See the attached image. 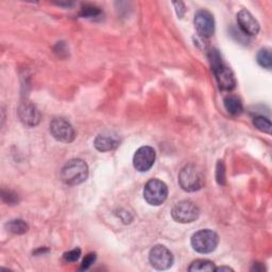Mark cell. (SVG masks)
<instances>
[{
	"mask_svg": "<svg viewBox=\"0 0 272 272\" xmlns=\"http://www.w3.org/2000/svg\"><path fill=\"white\" fill-rule=\"evenodd\" d=\"M88 167L84 161L73 159L68 161L61 171V179L67 185H79L86 181Z\"/></svg>",
	"mask_w": 272,
	"mask_h": 272,
	"instance_id": "cell-1",
	"label": "cell"
},
{
	"mask_svg": "<svg viewBox=\"0 0 272 272\" xmlns=\"http://www.w3.org/2000/svg\"><path fill=\"white\" fill-rule=\"evenodd\" d=\"M179 184L183 190L193 192L201 189L204 185L202 170L193 164H188L182 168L179 174Z\"/></svg>",
	"mask_w": 272,
	"mask_h": 272,
	"instance_id": "cell-2",
	"label": "cell"
},
{
	"mask_svg": "<svg viewBox=\"0 0 272 272\" xmlns=\"http://www.w3.org/2000/svg\"><path fill=\"white\" fill-rule=\"evenodd\" d=\"M219 244V237L216 232L205 229L195 233L191 237V246L199 253H210L216 250Z\"/></svg>",
	"mask_w": 272,
	"mask_h": 272,
	"instance_id": "cell-3",
	"label": "cell"
},
{
	"mask_svg": "<svg viewBox=\"0 0 272 272\" xmlns=\"http://www.w3.org/2000/svg\"><path fill=\"white\" fill-rule=\"evenodd\" d=\"M168 196V188L164 182L157 179L150 180L144 188L145 200L153 206H159L165 202Z\"/></svg>",
	"mask_w": 272,
	"mask_h": 272,
	"instance_id": "cell-4",
	"label": "cell"
},
{
	"mask_svg": "<svg viewBox=\"0 0 272 272\" xmlns=\"http://www.w3.org/2000/svg\"><path fill=\"white\" fill-rule=\"evenodd\" d=\"M199 207L188 200L177 203L171 211L172 218L179 223H191L199 218Z\"/></svg>",
	"mask_w": 272,
	"mask_h": 272,
	"instance_id": "cell-5",
	"label": "cell"
},
{
	"mask_svg": "<svg viewBox=\"0 0 272 272\" xmlns=\"http://www.w3.org/2000/svg\"><path fill=\"white\" fill-rule=\"evenodd\" d=\"M149 261L157 270H166L172 266L173 255L165 246L158 245L150 250Z\"/></svg>",
	"mask_w": 272,
	"mask_h": 272,
	"instance_id": "cell-6",
	"label": "cell"
},
{
	"mask_svg": "<svg viewBox=\"0 0 272 272\" xmlns=\"http://www.w3.org/2000/svg\"><path fill=\"white\" fill-rule=\"evenodd\" d=\"M50 133L53 138L61 143H71L75 138L72 126L64 118H54L50 124Z\"/></svg>",
	"mask_w": 272,
	"mask_h": 272,
	"instance_id": "cell-7",
	"label": "cell"
},
{
	"mask_svg": "<svg viewBox=\"0 0 272 272\" xmlns=\"http://www.w3.org/2000/svg\"><path fill=\"white\" fill-rule=\"evenodd\" d=\"M156 162V151L149 146L141 147L133 157L134 168L140 172H146Z\"/></svg>",
	"mask_w": 272,
	"mask_h": 272,
	"instance_id": "cell-8",
	"label": "cell"
},
{
	"mask_svg": "<svg viewBox=\"0 0 272 272\" xmlns=\"http://www.w3.org/2000/svg\"><path fill=\"white\" fill-rule=\"evenodd\" d=\"M195 28L202 37H210L215 31V21L213 15L206 10H200L195 15Z\"/></svg>",
	"mask_w": 272,
	"mask_h": 272,
	"instance_id": "cell-9",
	"label": "cell"
},
{
	"mask_svg": "<svg viewBox=\"0 0 272 272\" xmlns=\"http://www.w3.org/2000/svg\"><path fill=\"white\" fill-rule=\"evenodd\" d=\"M237 23L243 31L247 35H256L260 32V24L255 20L253 15L248 10H240L237 14Z\"/></svg>",
	"mask_w": 272,
	"mask_h": 272,
	"instance_id": "cell-10",
	"label": "cell"
},
{
	"mask_svg": "<svg viewBox=\"0 0 272 272\" xmlns=\"http://www.w3.org/2000/svg\"><path fill=\"white\" fill-rule=\"evenodd\" d=\"M213 71L215 73L216 81L222 90H232L236 86V80L234 77L233 71L228 67L225 66L223 63L220 64L219 66L213 68Z\"/></svg>",
	"mask_w": 272,
	"mask_h": 272,
	"instance_id": "cell-11",
	"label": "cell"
},
{
	"mask_svg": "<svg viewBox=\"0 0 272 272\" xmlns=\"http://www.w3.org/2000/svg\"><path fill=\"white\" fill-rule=\"evenodd\" d=\"M18 116L22 123L28 127H35L41 122V113L33 104L25 102L18 109Z\"/></svg>",
	"mask_w": 272,
	"mask_h": 272,
	"instance_id": "cell-12",
	"label": "cell"
},
{
	"mask_svg": "<svg viewBox=\"0 0 272 272\" xmlns=\"http://www.w3.org/2000/svg\"><path fill=\"white\" fill-rule=\"evenodd\" d=\"M94 146L98 151L107 152L118 146V141L111 135H98L94 141Z\"/></svg>",
	"mask_w": 272,
	"mask_h": 272,
	"instance_id": "cell-13",
	"label": "cell"
},
{
	"mask_svg": "<svg viewBox=\"0 0 272 272\" xmlns=\"http://www.w3.org/2000/svg\"><path fill=\"white\" fill-rule=\"evenodd\" d=\"M223 104H224L225 110L228 111V113L231 115H234V116L240 115L244 111L243 103H241L240 99L236 96H233V95L226 96L223 100Z\"/></svg>",
	"mask_w": 272,
	"mask_h": 272,
	"instance_id": "cell-14",
	"label": "cell"
},
{
	"mask_svg": "<svg viewBox=\"0 0 272 272\" xmlns=\"http://www.w3.org/2000/svg\"><path fill=\"white\" fill-rule=\"evenodd\" d=\"M6 228L9 232H11L13 234L21 235V234H25L28 231L29 225L26 221H24L22 219H14V220L9 221L6 224Z\"/></svg>",
	"mask_w": 272,
	"mask_h": 272,
	"instance_id": "cell-15",
	"label": "cell"
},
{
	"mask_svg": "<svg viewBox=\"0 0 272 272\" xmlns=\"http://www.w3.org/2000/svg\"><path fill=\"white\" fill-rule=\"evenodd\" d=\"M189 271L196 272V271H214L215 265L213 262L207 261V260H197L191 263V265L188 268Z\"/></svg>",
	"mask_w": 272,
	"mask_h": 272,
	"instance_id": "cell-16",
	"label": "cell"
},
{
	"mask_svg": "<svg viewBox=\"0 0 272 272\" xmlns=\"http://www.w3.org/2000/svg\"><path fill=\"white\" fill-rule=\"evenodd\" d=\"M253 124L256 127V129L260 130L261 132H264L267 134L271 133V123L267 117L263 115L255 116L253 119Z\"/></svg>",
	"mask_w": 272,
	"mask_h": 272,
	"instance_id": "cell-17",
	"label": "cell"
},
{
	"mask_svg": "<svg viewBox=\"0 0 272 272\" xmlns=\"http://www.w3.org/2000/svg\"><path fill=\"white\" fill-rule=\"evenodd\" d=\"M256 60H258V63L266 68L270 69L272 66V57H271V52L268 49H261L256 55Z\"/></svg>",
	"mask_w": 272,
	"mask_h": 272,
	"instance_id": "cell-18",
	"label": "cell"
},
{
	"mask_svg": "<svg viewBox=\"0 0 272 272\" xmlns=\"http://www.w3.org/2000/svg\"><path fill=\"white\" fill-rule=\"evenodd\" d=\"M80 15L82 17H85V18H95V17H98L101 15V11L99 10V8H96V7H93V6H85Z\"/></svg>",
	"mask_w": 272,
	"mask_h": 272,
	"instance_id": "cell-19",
	"label": "cell"
},
{
	"mask_svg": "<svg viewBox=\"0 0 272 272\" xmlns=\"http://www.w3.org/2000/svg\"><path fill=\"white\" fill-rule=\"evenodd\" d=\"M216 180L219 185H225V166L223 161H218L217 163Z\"/></svg>",
	"mask_w": 272,
	"mask_h": 272,
	"instance_id": "cell-20",
	"label": "cell"
},
{
	"mask_svg": "<svg viewBox=\"0 0 272 272\" xmlns=\"http://www.w3.org/2000/svg\"><path fill=\"white\" fill-rule=\"evenodd\" d=\"M80 256H81V250L79 248H75V249H73L71 251H68V252L64 253L63 259L67 263H74V262H77L80 259Z\"/></svg>",
	"mask_w": 272,
	"mask_h": 272,
	"instance_id": "cell-21",
	"label": "cell"
},
{
	"mask_svg": "<svg viewBox=\"0 0 272 272\" xmlns=\"http://www.w3.org/2000/svg\"><path fill=\"white\" fill-rule=\"evenodd\" d=\"M3 200L10 205L16 204L18 202V196L11 190H3Z\"/></svg>",
	"mask_w": 272,
	"mask_h": 272,
	"instance_id": "cell-22",
	"label": "cell"
},
{
	"mask_svg": "<svg viewBox=\"0 0 272 272\" xmlns=\"http://www.w3.org/2000/svg\"><path fill=\"white\" fill-rule=\"evenodd\" d=\"M96 258H97V256H96V253H89V254H87V255L85 256V258H84L82 264H81L80 270H87L90 266H92V265L95 263Z\"/></svg>",
	"mask_w": 272,
	"mask_h": 272,
	"instance_id": "cell-23",
	"label": "cell"
},
{
	"mask_svg": "<svg viewBox=\"0 0 272 272\" xmlns=\"http://www.w3.org/2000/svg\"><path fill=\"white\" fill-rule=\"evenodd\" d=\"M173 6L176 8V12L177 15L179 16V18H182L185 14V6L182 2H178V3H173Z\"/></svg>",
	"mask_w": 272,
	"mask_h": 272,
	"instance_id": "cell-24",
	"label": "cell"
},
{
	"mask_svg": "<svg viewBox=\"0 0 272 272\" xmlns=\"http://www.w3.org/2000/svg\"><path fill=\"white\" fill-rule=\"evenodd\" d=\"M215 271H233V269L230 268V267H224V266H222V267L215 268Z\"/></svg>",
	"mask_w": 272,
	"mask_h": 272,
	"instance_id": "cell-25",
	"label": "cell"
}]
</instances>
